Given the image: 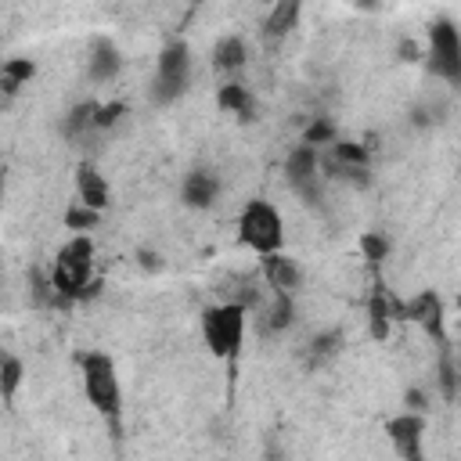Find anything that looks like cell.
Masks as SVG:
<instances>
[{"mask_svg": "<svg viewBox=\"0 0 461 461\" xmlns=\"http://www.w3.org/2000/svg\"><path fill=\"white\" fill-rule=\"evenodd\" d=\"M249 306L241 303H220L202 310V339L212 357L220 360H238L241 342H245V324H249Z\"/></svg>", "mask_w": 461, "mask_h": 461, "instance_id": "3957f363", "label": "cell"}, {"mask_svg": "<svg viewBox=\"0 0 461 461\" xmlns=\"http://www.w3.org/2000/svg\"><path fill=\"white\" fill-rule=\"evenodd\" d=\"M22 375H25L22 360H18L14 353H4V360H0V396H4V403L14 400V393H18V385H22Z\"/></svg>", "mask_w": 461, "mask_h": 461, "instance_id": "d6986e66", "label": "cell"}, {"mask_svg": "<svg viewBox=\"0 0 461 461\" xmlns=\"http://www.w3.org/2000/svg\"><path fill=\"white\" fill-rule=\"evenodd\" d=\"M317 173H321V151H317V148L299 144V148L288 151V158H285V176H288V187H292L306 205H317V202H321Z\"/></svg>", "mask_w": 461, "mask_h": 461, "instance_id": "52a82bcc", "label": "cell"}, {"mask_svg": "<svg viewBox=\"0 0 461 461\" xmlns=\"http://www.w3.org/2000/svg\"><path fill=\"white\" fill-rule=\"evenodd\" d=\"M216 194H220V176L212 169H191L180 184V198L191 209H209L216 202Z\"/></svg>", "mask_w": 461, "mask_h": 461, "instance_id": "30bf717a", "label": "cell"}, {"mask_svg": "<svg viewBox=\"0 0 461 461\" xmlns=\"http://www.w3.org/2000/svg\"><path fill=\"white\" fill-rule=\"evenodd\" d=\"M407 407H411L414 414H421V407H425V396H421L418 389H411V393H407Z\"/></svg>", "mask_w": 461, "mask_h": 461, "instance_id": "83f0119b", "label": "cell"}, {"mask_svg": "<svg viewBox=\"0 0 461 461\" xmlns=\"http://www.w3.org/2000/svg\"><path fill=\"white\" fill-rule=\"evenodd\" d=\"M295 18H299V4H295V0L274 4L270 14H267V22H263V36H267V40H281V36L295 25Z\"/></svg>", "mask_w": 461, "mask_h": 461, "instance_id": "9a60e30c", "label": "cell"}, {"mask_svg": "<svg viewBox=\"0 0 461 461\" xmlns=\"http://www.w3.org/2000/svg\"><path fill=\"white\" fill-rule=\"evenodd\" d=\"M216 104H220L223 112H230V115H241V119L252 115V94H249L241 83H223L220 94H216Z\"/></svg>", "mask_w": 461, "mask_h": 461, "instance_id": "2e32d148", "label": "cell"}, {"mask_svg": "<svg viewBox=\"0 0 461 461\" xmlns=\"http://www.w3.org/2000/svg\"><path fill=\"white\" fill-rule=\"evenodd\" d=\"M360 249H364V256H367L371 263H382V259H385V252H389V241H385L382 234L367 230V234L360 238Z\"/></svg>", "mask_w": 461, "mask_h": 461, "instance_id": "d4e9b609", "label": "cell"}, {"mask_svg": "<svg viewBox=\"0 0 461 461\" xmlns=\"http://www.w3.org/2000/svg\"><path fill=\"white\" fill-rule=\"evenodd\" d=\"M90 267H94V241L86 234H76L72 241H65L58 249L50 281L54 292L61 299H86L97 292V281H90Z\"/></svg>", "mask_w": 461, "mask_h": 461, "instance_id": "7a4b0ae2", "label": "cell"}, {"mask_svg": "<svg viewBox=\"0 0 461 461\" xmlns=\"http://www.w3.org/2000/svg\"><path fill=\"white\" fill-rule=\"evenodd\" d=\"M32 72H36V65H32L29 58H7L4 68H0V86H4V94H7V97L18 94V86L29 83Z\"/></svg>", "mask_w": 461, "mask_h": 461, "instance_id": "e0dca14e", "label": "cell"}, {"mask_svg": "<svg viewBox=\"0 0 461 461\" xmlns=\"http://www.w3.org/2000/svg\"><path fill=\"white\" fill-rule=\"evenodd\" d=\"M429 72L450 86H461V29L450 18L429 25Z\"/></svg>", "mask_w": 461, "mask_h": 461, "instance_id": "5b68a950", "label": "cell"}, {"mask_svg": "<svg viewBox=\"0 0 461 461\" xmlns=\"http://www.w3.org/2000/svg\"><path fill=\"white\" fill-rule=\"evenodd\" d=\"M439 385H443L447 396H454V367H450V357L439 360Z\"/></svg>", "mask_w": 461, "mask_h": 461, "instance_id": "4316f807", "label": "cell"}, {"mask_svg": "<svg viewBox=\"0 0 461 461\" xmlns=\"http://www.w3.org/2000/svg\"><path fill=\"white\" fill-rule=\"evenodd\" d=\"M292 321H295V303H292V295L274 292V303H270V313H267L263 328H267V331H285Z\"/></svg>", "mask_w": 461, "mask_h": 461, "instance_id": "ffe728a7", "label": "cell"}, {"mask_svg": "<svg viewBox=\"0 0 461 461\" xmlns=\"http://www.w3.org/2000/svg\"><path fill=\"white\" fill-rule=\"evenodd\" d=\"M86 130H97V101H83V104H76L72 112H68V119H65V137H83Z\"/></svg>", "mask_w": 461, "mask_h": 461, "instance_id": "ac0fdd59", "label": "cell"}, {"mask_svg": "<svg viewBox=\"0 0 461 461\" xmlns=\"http://www.w3.org/2000/svg\"><path fill=\"white\" fill-rule=\"evenodd\" d=\"M97 220H101V212H94V209H86L83 202H72L68 209H65V227L68 230H90V227H97Z\"/></svg>", "mask_w": 461, "mask_h": 461, "instance_id": "7402d4cb", "label": "cell"}, {"mask_svg": "<svg viewBox=\"0 0 461 461\" xmlns=\"http://www.w3.org/2000/svg\"><path fill=\"white\" fill-rule=\"evenodd\" d=\"M393 317L414 321V324H421L432 339L443 342V306H439V295H436V292H418L411 303H393Z\"/></svg>", "mask_w": 461, "mask_h": 461, "instance_id": "9c48e42d", "label": "cell"}, {"mask_svg": "<svg viewBox=\"0 0 461 461\" xmlns=\"http://www.w3.org/2000/svg\"><path fill=\"white\" fill-rule=\"evenodd\" d=\"M331 155H335L339 162H346V166H367V162H371V151L360 148V144H353V140H335V144H331Z\"/></svg>", "mask_w": 461, "mask_h": 461, "instance_id": "603a6c76", "label": "cell"}, {"mask_svg": "<svg viewBox=\"0 0 461 461\" xmlns=\"http://www.w3.org/2000/svg\"><path fill=\"white\" fill-rule=\"evenodd\" d=\"M79 375H83V393L90 400V407L108 418L112 425H119V411H122V385H119V371L115 360L108 353H79Z\"/></svg>", "mask_w": 461, "mask_h": 461, "instance_id": "6da1fadb", "label": "cell"}, {"mask_svg": "<svg viewBox=\"0 0 461 461\" xmlns=\"http://www.w3.org/2000/svg\"><path fill=\"white\" fill-rule=\"evenodd\" d=\"M263 277H267V285H270L274 292L292 295V292L299 288V281H303V270H299V263H295L292 256L274 252V256H263Z\"/></svg>", "mask_w": 461, "mask_h": 461, "instance_id": "8fae6325", "label": "cell"}, {"mask_svg": "<svg viewBox=\"0 0 461 461\" xmlns=\"http://www.w3.org/2000/svg\"><path fill=\"white\" fill-rule=\"evenodd\" d=\"M367 317H371V335L385 339L389 335V321H393V303H385V295H375L367 303Z\"/></svg>", "mask_w": 461, "mask_h": 461, "instance_id": "44dd1931", "label": "cell"}, {"mask_svg": "<svg viewBox=\"0 0 461 461\" xmlns=\"http://www.w3.org/2000/svg\"><path fill=\"white\" fill-rule=\"evenodd\" d=\"M119 65H122L119 47H115L112 40L97 36V40H94V50H90V61H86L90 79H94V83H108V79H115V76H119Z\"/></svg>", "mask_w": 461, "mask_h": 461, "instance_id": "4fadbf2b", "label": "cell"}, {"mask_svg": "<svg viewBox=\"0 0 461 461\" xmlns=\"http://www.w3.org/2000/svg\"><path fill=\"white\" fill-rule=\"evenodd\" d=\"M76 194H79L76 202H83L94 212H104L108 209V184H104V176L97 173L94 162H83L76 169Z\"/></svg>", "mask_w": 461, "mask_h": 461, "instance_id": "7c38bea8", "label": "cell"}, {"mask_svg": "<svg viewBox=\"0 0 461 461\" xmlns=\"http://www.w3.org/2000/svg\"><path fill=\"white\" fill-rule=\"evenodd\" d=\"M238 241L252 249L256 256H274L285 245V223L281 212L267 198H252L238 216Z\"/></svg>", "mask_w": 461, "mask_h": 461, "instance_id": "277c9868", "label": "cell"}, {"mask_svg": "<svg viewBox=\"0 0 461 461\" xmlns=\"http://www.w3.org/2000/svg\"><path fill=\"white\" fill-rule=\"evenodd\" d=\"M303 144H310V148H317V151H321V144H335V126H331L328 119H317V122H310V126H306V137H303Z\"/></svg>", "mask_w": 461, "mask_h": 461, "instance_id": "cb8c5ba5", "label": "cell"}, {"mask_svg": "<svg viewBox=\"0 0 461 461\" xmlns=\"http://www.w3.org/2000/svg\"><path fill=\"white\" fill-rule=\"evenodd\" d=\"M191 83V54L187 47L176 40V43H166L162 54H158V68H155V79H151V101L155 104H173Z\"/></svg>", "mask_w": 461, "mask_h": 461, "instance_id": "8992f818", "label": "cell"}, {"mask_svg": "<svg viewBox=\"0 0 461 461\" xmlns=\"http://www.w3.org/2000/svg\"><path fill=\"white\" fill-rule=\"evenodd\" d=\"M245 58H249V50H245V40H241V36H223V40L212 47V65H216L220 72H238V68L245 65Z\"/></svg>", "mask_w": 461, "mask_h": 461, "instance_id": "5bb4252c", "label": "cell"}, {"mask_svg": "<svg viewBox=\"0 0 461 461\" xmlns=\"http://www.w3.org/2000/svg\"><path fill=\"white\" fill-rule=\"evenodd\" d=\"M122 112H126V104H122V101H108V104H97V130H108V126H115Z\"/></svg>", "mask_w": 461, "mask_h": 461, "instance_id": "484cf974", "label": "cell"}, {"mask_svg": "<svg viewBox=\"0 0 461 461\" xmlns=\"http://www.w3.org/2000/svg\"><path fill=\"white\" fill-rule=\"evenodd\" d=\"M385 436L393 443V450L403 457V461H425L421 454V443H425V418L414 414V411H403L396 418L385 421Z\"/></svg>", "mask_w": 461, "mask_h": 461, "instance_id": "ba28073f", "label": "cell"}]
</instances>
